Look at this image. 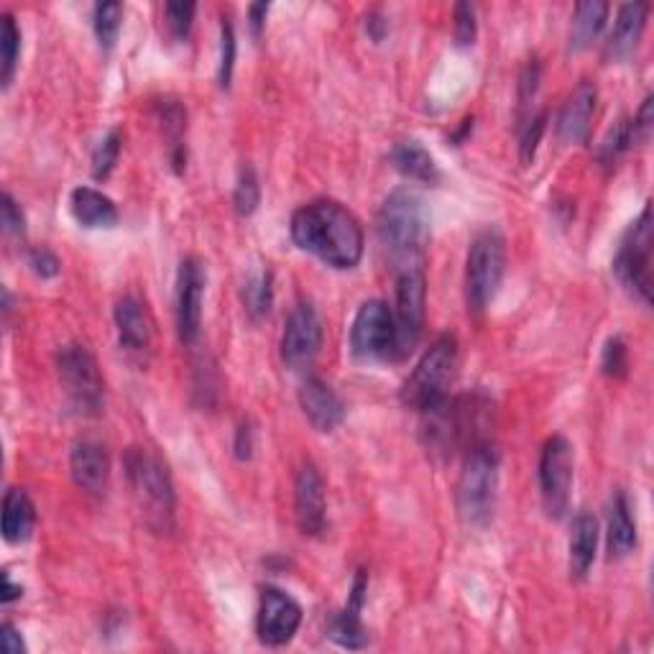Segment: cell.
Returning a JSON list of instances; mask_svg holds the SVG:
<instances>
[{"label": "cell", "mask_w": 654, "mask_h": 654, "mask_svg": "<svg viewBox=\"0 0 654 654\" xmlns=\"http://www.w3.org/2000/svg\"><path fill=\"white\" fill-rule=\"evenodd\" d=\"M251 455H254V430H251V424L243 422L239 432H235V458L248 461Z\"/></svg>", "instance_id": "obj_42"}, {"label": "cell", "mask_w": 654, "mask_h": 654, "mask_svg": "<svg viewBox=\"0 0 654 654\" xmlns=\"http://www.w3.org/2000/svg\"><path fill=\"white\" fill-rule=\"evenodd\" d=\"M291 241L333 269H353L364 256V228L341 202L314 200L291 218Z\"/></svg>", "instance_id": "obj_1"}, {"label": "cell", "mask_w": 654, "mask_h": 654, "mask_svg": "<svg viewBox=\"0 0 654 654\" xmlns=\"http://www.w3.org/2000/svg\"><path fill=\"white\" fill-rule=\"evenodd\" d=\"M507 269V243L499 231L478 233L470 243L466 264V302L470 312H484L499 291Z\"/></svg>", "instance_id": "obj_6"}, {"label": "cell", "mask_w": 654, "mask_h": 654, "mask_svg": "<svg viewBox=\"0 0 654 654\" xmlns=\"http://www.w3.org/2000/svg\"><path fill=\"white\" fill-rule=\"evenodd\" d=\"M636 547V524L632 519V509H629V501L624 494H617L611 499L609 509V555L627 557Z\"/></svg>", "instance_id": "obj_25"}, {"label": "cell", "mask_w": 654, "mask_h": 654, "mask_svg": "<svg viewBox=\"0 0 654 654\" xmlns=\"http://www.w3.org/2000/svg\"><path fill=\"white\" fill-rule=\"evenodd\" d=\"M36 524L34 501L23 488H8L3 499V540L8 545H21L31 537Z\"/></svg>", "instance_id": "obj_21"}, {"label": "cell", "mask_w": 654, "mask_h": 654, "mask_svg": "<svg viewBox=\"0 0 654 654\" xmlns=\"http://www.w3.org/2000/svg\"><path fill=\"white\" fill-rule=\"evenodd\" d=\"M601 368H603V374L611 378H621L627 374L629 353H627V345H624V341H621V337H609V343H606V348H603Z\"/></svg>", "instance_id": "obj_36"}, {"label": "cell", "mask_w": 654, "mask_h": 654, "mask_svg": "<svg viewBox=\"0 0 654 654\" xmlns=\"http://www.w3.org/2000/svg\"><path fill=\"white\" fill-rule=\"evenodd\" d=\"M57 372L69 404L80 414H98L106 401V386L92 353L85 345H65L57 353Z\"/></svg>", "instance_id": "obj_7"}, {"label": "cell", "mask_w": 654, "mask_h": 654, "mask_svg": "<svg viewBox=\"0 0 654 654\" xmlns=\"http://www.w3.org/2000/svg\"><path fill=\"white\" fill-rule=\"evenodd\" d=\"M162 123H164V133L169 138V159L171 167H175L177 175H182L185 162H187V148H185V129H187V113L182 106L175 100H164L162 106Z\"/></svg>", "instance_id": "obj_27"}, {"label": "cell", "mask_w": 654, "mask_h": 654, "mask_svg": "<svg viewBox=\"0 0 654 654\" xmlns=\"http://www.w3.org/2000/svg\"><path fill=\"white\" fill-rule=\"evenodd\" d=\"M499 488V455L491 443L468 447L458 480V511L468 526H486L494 519Z\"/></svg>", "instance_id": "obj_4"}, {"label": "cell", "mask_w": 654, "mask_h": 654, "mask_svg": "<svg viewBox=\"0 0 654 654\" xmlns=\"http://www.w3.org/2000/svg\"><path fill=\"white\" fill-rule=\"evenodd\" d=\"M299 624H302V606L295 598L271 586L262 590L256 617L258 640L269 647H281L295 640Z\"/></svg>", "instance_id": "obj_14"}, {"label": "cell", "mask_w": 654, "mask_h": 654, "mask_svg": "<svg viewBox=\"0 0 654 654\" xmlns=\"http://www.w3.org/2000/svg\"><path fill=\"white\" fill-rule=\"evenodd\" d=\"M632 144H636V133H634V121L632 118H621V121L613 123V129L606 133V138L598 146V159L606 167L617 164L621 159V154H627Z\"/></svg>", "instance_id": "obj_29"}, {"label": "cell", "mask_w": 654, "mask_h": 654, "mask_svg": "<svg viewBox=\"0 0 654 654\" xmlns=\"http://www.w3.org/2000/svg\"><path fill=\"white\" fill-rule=\"evenodd\" d=\"M424 307H428V281L422 269L399 271L397 277V358H404L420 343L424 330Z\"/></svg>", "instance_id": "obj_10"}, {"label": "cell", "mask_w": 654, "mask_h": 654, "mask_svg": "<svg viewBox=\"0 0 654 654\" xmlns=\"http://www.w3.org/2000/svg\"><path fill=\"white\" fill-rule=\"evenodd\" d=\"M266 13H269V3H254V5L248 8V15H251V31H254L256 36H262L264 23H266Z\"/></svg>", "instance_id": "obj_45"}, {"label": "cell", "mask_w": 654, "mask_h": 654, "mask_svg": "<svg viewBox=\"0 0 654 654\" xmlns=\"http://www.w3.org/2000/svg\"><path fill=\"white\" fill-rule=\"evenodd\" d=\"M613 274L636 299L650 304L652 297V208L642 210L636 223L629 228L613 258Z\"/></svg>", "instance_id": "obj_8"}, {"label": "cell", "mask_w": 654, "mask_h": 654, "mask_svg": "<svg viewBox=\"0 0 654 654\" xmlns=\"http://www.w3.org/2000/svg\"><path fill=\"white\" fill-rule=\"evenodd\" d=\"M455 42L461 46L476 42V11L468 3L455 5Z\"/></svg>", "instance_id": "obj_40"}, {"label": "cell", "mask_w": 654, "mask_h": 654, "mask_svg": "<svg viewBox=\"0 0 654 654\" xmlns=\"http://www.w3.org/2000/svg\"><path fill=\"white\" fill-rule=\"evenodd\" d=\"M378 241L399 271L422 269L430 243V215L422 197L412 189H397L386 197L376 220Z\"/></svg>", "instance_id": "obj_2"}, {"label": "cell", "mask_w": 654, "mask_h": 654, "mask_svg": "<svg viewBox=\"0 0 654 654\" xmlns=\"http://www.w3.org/2000/svg\"><path fill=\"white\" fill-rule=\"evenodd\" d=\"M606 15H609V3L601 0H586V3L575 5L573 23H570V49L583 52L596 42L606 26Z\"/></svg>", "instance_id": "obj_26"}, {"label": "cell", "mask_w": 654, "mask_h": 654, "mask_svg": "<svg viewBox=\"0 0 654 654\" xmlns=\"http://www.w3.org/2000/svg\"><path fill=\"white\" fill-rule=\"evenodd\" d=\"M330 640L341 644V647H348V650H361L368 644V634H366V627L364 621L358 617V609H348L335 613L333 621H330Z\"/></svg>", "instance_id": "obj_28"}, {"label": "cell", "mask_w": 654, "mask_h": 654, "mask_svg": "<svg viewBox=\"0 0 654 654\" xmlns=\"http://www.w3.org/2000/svg\"><path fill=\"white\" fill-rule=\"evenodd\" d=\"M69 210L85 228H113L118 223V208L108 195L92 187H77L69 197Z\"/></svg>", "instance_id": "obj_22"}, {"label": "cell", "mask_w": 654, "mask_h": 654, "mask_svg": "<svg viewBox=\"0 0 654 654\" xmlns=\"http://www.w3.org/2000/svg\"><path fill=\"white\" fill-rule=\"evenodd\" d=\"M121 21H123L121 3L95 5V36H98L102 49H113V44L118 42V34H121Z\"/></svg>", "instance_id": "obj_32"}, {"label": "cell", "mask_w": 654, "mask_h": 654, "mask_svg": "<svg viewBox=\"0 0 654 654\" xmlns=\"http://www.w3.org/2000/svg\"><path fill=\"white\" fill-rule=\"evenodd\" d=\"M299 407L312 428L320 432H333L345 420L343 399L322 378H307L299 386Z\"/></svg>", "instance_id": "obj_17"}, {"label": "cell", "mask_w": 654, "mask_h": 654, "mask_svg": "<svg viewBox=\"0 0 654 654\" xmlns=\"http://www.w3.org/2000/svg\"><path fill=\"white\" fill-rule=\"evenodd\" d=\"M0 642H3L5 654L26 652V644H23V640H21V632L13 624H3V629H0Z\"/></svg>", "instance_id": "obj_43"}, {"label": "cell", "mask_w": 654, "mask_h": 654, "mask_svg": "<svg viewBox=\"0 0 654 654\" xmlns=\"http://www.w3.org/2000/svg\"><path fill=\"white\" fill-rule=\"evenodd\" d=\"M164 19H167V26L175 38H185L192 29L195 19V3H167L164 5Z\"/></svg>", "instance_id": "obj_38"}, {"label": "cell", "mask_w": 654, "mask_h": 654, "mask_svg": "<svg viewBox=\"0 0 654 654\" xmlns=\"http://www.w3.org/2000/svg\"><path fill=\"white\" fill-rule=\"evenodd\" d=\"M123 466L146 524L154 532H169L175 526V486L167 466L144 447H131Z\"/></svg>", "instance_id": "obj_3"}, {"label": "cell", "mask_w": 654, "mask_h": 654, "mask_svg": "<svg viewBox=\"0 0 654 654\" xmlns=\"http://www.w3.org/2000/svg\"><path fill=\"white\" fill-rule=\"evenodd\" d=\"M115 328L118 341L133 356H144L154 343V320L146 304L136 297H123L115 304Z\"/></svg>", "instance_id": "obj_18"}, {"label": "cell", "mask_w": 654, "mask_h": 654, "mask_svg": "<svg viewBox=\"0 0 654 654\" xmlns=\"http://www.w3.org/2000/svg\"><path fill=\"white\" fill-rule=\"evenodd\" d=\"M0 52H3V57H0V82H3V88H8V85H11V80H13L15 65H19V54H21V31H19V26H15L11 13H3Z\"/></svg>", "instance_id": "obj_30"}, {"label": "cell", "mask_w": 654, "mask_h": 654, "mask_svg": "<svg viewBox=\"0 0 654 654\" xmlns=\"http://www.w3.org/2000/svg\"><path fill=\"white\" fill-rule=\"evenodd\" d=\"M26 258H29V266H31V271L36 274V277H42V279H54L59 274V258L52 254L49 248H44V246H36V248H31L29 254H26Z\"/></svg>", "instance_id": "obj_39"}, {"label": "cell", "mask_w": 654, "mask_h": 654, "mask_svg": "<svg viewBox=\"0 0 654 654\" xmlns=\"http://www.w3.org/2000/svg\"><path fill=\"white\" fill-rule=\"evenodd\" d=\"M545 123H547V113L540 110L537 115L526 118V123L522 125V162L530 164L534 159V152H537L542 133H545Z\"/></svg>", "instance_id": "obj_37"}, {"label": "cell", "mask_w": 654, "mask_h": 654, "mask_svg": "<svg viewBox=\"0 0 654 654\" xmlns=\"http://www.w3.org/2000/svg\"><path fill=\"white\" fill-rule=\"evenodd\" d=\"M598 547V522L594 514H578L570 530V575L583 580L596 563Z\"/></svg>", "instance_id": "obj_23"}, {"label": "cell", "mask_w": 654, "mask_h": 654, "mask_svg": "<svg viewBox=\"0 0 654 654\" xmlns=\"http://www.w3.org/2000/svg\"><path fill=\"white\" fill-rule=\"evenodd\" d=\"M243 302H246V310L251 318H266L274 304V279L271 271H258L248 279L246 289H243Z\"/></svg>", "instance_id": "obj_31"}, {"label": "cell", "mask_w": 654, "mask_h": 654, "mask_svg": "<svg viewBox=\"0 0 654 654\" xmlns=\"http://www.w3.org/2000/svg\"><path fill=\"white\" fill-rule=\"evenodd\" d=\"M258 202H262V185H258V177L254 167H243L239 175V182H235L233 192V208L241 218L254 215Z\"/></svg>", "instance_id": "obj_33"}, {"label": "cell", "mask_w": 654, "mask_h": 654, "mask_svg": "<svg viewBox=\"0 0 654 654\" xmlns=\"http://www.w3.org/2000/svg\"><path fill=\"white\" fill-rule=\"evenodd\" d=\"M69 470H73L77 488H82L85 494H102L110 478L108 451L95 440H80V443H75L73 455H69Z\"/></svg>", "instance_id": "obj_19"}, {"label": "cell", "mask_w": 654, "mask_h": 654, "mask_svg": "<svg viewBox=\"0 0 654 654\" xmlns=\"http://www.w3.org/2000/svg\"><path fill=\"white\" fill-rule=\"evenodd\" d=\"M598 102V90L594 82L583 80L578 88H575L567 100L563 102L561 113H557V138L563 144H580V141L588 138L590 121H594Z\"/></svg>", "instance_id": "obj_16"}, {"label": "cell", "mask_w": 654, "mask_h": 654, "mask_svg": "<svg viewBox=\"0 0 654 654\" xmlns=\"http://www.w3.org/2000/svg\"><path fill=\"white\" fill-rule=\"evenodd\" d=\"M121 148H123V133L113 129L92 152V177L95 179L110 177V171H113L118 164V156H121Z\"/></svg>", "instance_id": "obj_34"}, {"label": "cell", "mask_w": 654, "mask_h": 654, "mask_svg": "<svg viewBox=\"0 0 654 654\" xmlns=\"http://www.w3.org/2000/svg\"><path fill=\"white\" fill-rule=\"evenodd\" d=\"M21 596V586H13L11 578L8 575H3V603H11L13 598Z\"/></svg>", "instance_id": "obj_46"}, {"label": "cell", "mask_w": 654, "mask_h": 654, "mask_svg": "<svg viewBox=\"0 0 654 654\" xmlns=\"http://www.w3.org/2000/svg\"><path fill=\"white\" fill-rule=\"evenodd\" d=\"M3 228H5V233H11V235L26 233V218H23V210L8 192L3 195Z\"/></svg>", "instance_id": "obj_41"}, {"label": "cell", "mask_w": 654, "mask_h": 654, "mask_svg": "<svg viewBox=\"0 0 654 654\" xmlns=\"http://www.w3.org/2000/svg\"><path fill=\"white\" fill-rule=\"evenodd\" d=\"M208 269L200 258L189 256L179 266L177 274V333L185 345H192L200 337L202 328V299Z\"/></svg>", "instance_id": "obj_13"}, {"label": "cell", "mask_w": 654, "mask_h": 654, "mask_svg": "<svg viewBox=\"0 0 654 654\" xmlns=\"http://www.w3.org/2000/svg\"><path fill=\"white\" fill-rule=\"evenodd\" d=\"M455 366H458V345L451 335H443L430 345L420 364L414 366L412 376L407 378L404 389H401V401L417 412H428V409L437 407L440 401L447 399Z\"/></svg>", "instance_id": "obj_5"}, {"label": "cell", "mask_w": 654, "mask_h": 654, "mask_svg": "<svg viewBox=\"0 0 654 654\" xmlns=\"http://www.w3.org/2000/svg\"><path fill=\"white\" fill-rule=\"evenodd\" d=\"M391 162L401 175L407 179H414V182L435 185L440 179V169L435 159H432V154L420 144V141H401V144L393 146Z\"/></svg>", "instance_id": "obj_24"}, {"label": "cell", "mask_w": 654, "mask_h": 654, "mask_svg": "<svg viewBox=\"0 0 654 654\" xmlns=\"http://www.w3.org/2000/svg\"><path fill=\"white\" fill-rule=\"evenodd\" d=\"M351 348L358 358H397V322L381 299L361 307L351 328Z\"/></svg>", "instance_id": "obj_9"}, {"label": "cell", "mask_w": 654, "mask_h": 654, "mask_svg": "<svg viewBox=\"0 0 654 654\" xmlns=\"http://www.w3.org/2000/svg\"><path fill=\"white\" fill-rule=\"evenodd\" d=\"M366 31H368V36L374 38V42H384L386 31H389V23H386V19L381 13H372L366 19Z\"/></svg>", "instance_id": "obj_44"}, {"label": "cell", "mask_w": 654, "mask_h": 654, "mask_svg": "<svg viewBox=\"0 0 654 654\" xmlns=\"http://www.w3.org/2000/svg\"><path fill=\"white\" fill-rule=\"evenodd\" d=\"M233 67H235V31H233V23L223 19V29H220V67H218L220 88H228V85H231Z\"/></svg>", "instance_id": "obj_35"}, {"label": "cell", "mask_w": 654, "mask_h": 654, "mask_svg": "<svg viewBox=\"0 0 654 654\" xmlns=\"http://www.w3.org/2000/svg\"><path fill=\"white\" fill-rule=\"evenodd\" d=\"M573 488V447L563 435L550 437L540 455V491L545 511L561 519L570 503Z\"/></svg>", "instance_id": "obj_11"}, {"label": "cell", "mask_w": 654, "mask_h": 654, "mask_svg": "<svg viewBox=\"0 0 654 654\" xmlns=\"http://www.w3.org/2000/svg\"><path fill=\"white\" fill-rule=\"evenodd\" d=\"M647 3H627L619 8L617 23H613V31L609 36V46H606L609 57L624 59L636 49V44H640L644 34V26H647Z\"/></svg>", "instance_id": "obj_20"}, {"label": "cell", "mask_w": 654, "mask_h": 654, "mask_svg": "<svg viewBox=\"0 0 654 654\" xmlns=\"http://www.w3.org/2000/svg\"><path fill=\"white\" fill-rule=\"evenodd\" d=\"M295 517L302 534L320 537L325 532V484L312 463L299 468L295 480Z\"/></svg>", "instance_id": "obj_15"}, {"label": "cell", "mask_w": 654, "mask_h": 654, "mask_svg": "<svg viewBox=\"0 0 654 654\" xmlns=\"http://www.w3.org/2000/svg\"><path fill=\"white\" fill-rule=\"evenodd\" d=\"M322 348V322L310 302H299L289 312L281 335V358L295 372L312 366Z\"/></svg>", "instance_id": "obj_12"}]
</instances>
